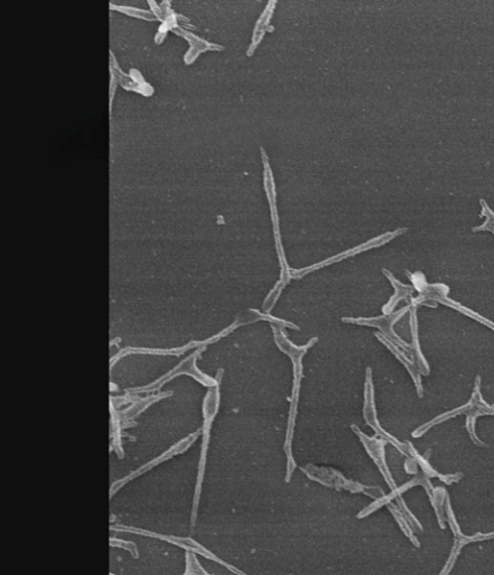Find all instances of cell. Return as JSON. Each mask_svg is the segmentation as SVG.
I'll use <instances>...</instances> for the list:
<instances>
[{
	"label": "cell",
	"mask_w": 494,
	"mask_h": 575,
	"mask_svg": "<svg viewBox=\"0 0 494 575\" xmlns=\"http://www.w3.org/2000/svg\"><path fill=\"white\" fill-rule=\"evenodd\" d=\"M219 407V397L217 394L212 392L208 394L204 403V427H203V444L201 449V458L199 463V471H198L197 485H196L195 496L193 500L192 514H191V528L195 527L196 516H197L198 505L202 487L203 477H204L206 456H207L208 446H209L210 425L214 421V418L217 412Z\"/></svg>",
	"instance_id": "1"
},
{
	"label": "cell",
	"mask_w": 494,
	"mask_h": 575,
	"mask_svg": "<svg viewBox=\"0 0 494 575\" xmlns=\"http://www.w3.org/2000/svg\"><path fill=\"white\" fill-rule=\"evenodd\" d=\"M199 434L200 431H198L195 432V434H190V436L184 438L183 441L177 443L176 445L172 447V448L169 449V450H167L166 453L159 456V458H155L154 461H150V463H148L147 465H143L142 467L133 471V472L130 473V474L127 476V477L123 478V479L119 481H116L115 484L111 485L110 497H112L113 494H116V492H117L121 487H123L124 485L128 484L130 481L135 479V478L138 477V476L144 474V473H146L147 471L151 470L152 467H155V466L159 465V463H164V461L173 458L174 456L184 453V452H185L186 449H188V447L193 443V441H195V439L197 438Z\"/></svg>",
	"instance_id": "2"
},
{
	"label": "cell",
	"mask_w": 494,
	"mask_h": 575,
	"mask_svg": "<svg viewBox=\"0 0 494 575\" xmlns=\"http://www.w3.org/2000/svg\"><path fill=\"white\" fill-rule=\"evenodd\" d=\"M111 529H112V530L123 531V532L137 533L139 534V535L148 536V537L157 538H161V540L168 541V542L174 543V545L186 548V549L188 550V552H196L200 553V554L203 555V556L209 558V559L215 560V561L221 563V564H224L225 566L229 567V566H227L225 563L220 561V560L217 559L215 555H213L212 553L206 550L205 548L201 547V545H198V543L195 542V541L191 540V538H177L173 537V536L159 535V534L149 532V531L142 530V529L128 527V526H111Z\"/></svg>",
	"instance_id": "3"
},
{
	"label": "cell",
	"mask_w": 494,
	"mask_h": 575,
	"mask_svg": "<svg viewBox=\"0 0 494 575\" xmlns=\"http://www.w3.org/2000/svg\"><path fill=\"white\" fill-rule=\"evenodd\" d=\"M168 394L171 393H164L162 395L152 396V397L148 399H142V400L138 401L137 403H135V405H133L132 407L124 410L123 412H120V419L124 421L123 426H132V421L135 417L137 416V415H139L140 413L144 412V410H146V408L149 407L151 403L161 400V399L166 397V395H168Z\"/></svg>",
	"instance_id": "4"
},
{
	"label": "cell",
	"mask_w": 494,
	"mask_h": 575,
	"mask_svg": "<svg viewBox=\"0 0 494 575\" xmlns=\"http://www.w3.org/2000/svg\"><path fill=\"white\" fill-rule=\"evenodd\" d=\"M111 425H112V436L115 437L113 441V445L115 447V452L120 458H123L124 454L122 446H121V426H120V416L119 412H116L113 405L111 403Z\"/></svg>",
	"instance_id": "5"
},
{
	"label": "cell",
	"mask_w": 494,
	"mask_h": 575,
	"mask_svg": "<svg viewBox=\"0 0 494 575\" xmlns=\"http://www.w3.org/2000/svg\"><path fill=\"white\" fill-rule=\"evenodd\" d=\"M186 574H207L204 569L201 567L199 563L195 558V555L190 552H186Z\"/></svg>",
	"instance_id": "6"
},
{
	"label": "cell",
	"mask_w": 494,
	"mask_h": 575,
	"mask_svg": "<svg viewBox=\"0 0 494 575\" xmlns=\"http://www.w3.org/2000/svg\"><path fill=\"white\" fill-rule=\"evenodd\" d=\"M110 545L111 547H122L124 549L128 550V552L132 553L133 557H138L137 548L135 543L124 542V541L115 540V538H110Z\"/></svg>",
	"instance_id": "7"
}]
</instances>
